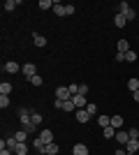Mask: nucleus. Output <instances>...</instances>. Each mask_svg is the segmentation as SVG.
Masks as SVG:
<instances>
[{
    "label": "nucleus",
    "mask_w": 139,
    "mask_h": 155,
    "mask_svg": "<svg viewBox=\"0 0 139 155\" xmlns=\"http://www.w3.org/2000/svg\"><path fill=\"white\" fill-rule=\"evenodd\" d=\"M116 132H118V130H114L111 125H109V127H104V130H102V134H104V139H114V137H116Z\"/></svg>",
    "instance_id": "nucleus-20"
},
{
    "label": "nucleus",
    "mask_w": 139,
    "mask_h": 155,
    "mask_svg": "<svg viewBox=\"0 0 139 155\" xmlns=\"http://www.w3.org/2000/svg\"><path fill=\"white\" fill-rule=\"evenodd\" d=\"M116 141L118 143H127L130 141V132H127V130H118V132H116Z\"/></svg>",
    "instance_id": "nucleus-5"
},
{
    "label": "nucleus",
    "mask_w": 139,
    "mask_h": 155,
    "mask_svg": "<svg viewBox=\"0 0 139 155\" xmlns=\"http://www.w3.org/2000/svg\"><path fill=\"white\" fill-rule=\"evenodd\" d=\"M125 63H137V51H132V49H130V51L125 53Z\"/></svg>",
    "instance_id": "nucleus-25"
},
{
    "label": "nucleus",
    "mask_w": 139,
    "mask_h": 155,
    "mask_svg": "<svg viewBox=\"0 0 139 155\" xmlns=\"http://www.w3.org/2000/svg\"><path fill=\"white\" fill-rule=\"evenodd\" d=\"M26 137H28V132H26V130H21V132H16V134H14V139H16L19 143H26Z\"/></svg>",
    "instance_id": "nucleus-24"
},
{
    "label": "nucleus",
    "mask_w": 139,
    "mask_h": 155,
    "mask_svg": "<svg viewBox=\"0 0 139 155\" xmlns=\"http://www.w3.org/2000/svg\"><path fill=\"white\" fill-rule=\"evenodd\" d=\"M9 107V95H0V109H7Z\"/></svg>",
    "instance_id": "nucleus-29"
},
{
    "label": "nucleus",
    "mask_w": 139,
    "mask_h": 155,
    "mask_svg": "<svg viewBox=\"0 0 139 155\" xmlns=\"http://www.w3.org/2000/svg\"><path fill=\"white\" fill-rule=\"evenodd\" d=\"M127 88H130L132 93H137L139 91V79H130V81H127Z\"/></svg>",
    "instance_id": "nucleus-26"
},
{
    "label": "nucleus",
    "mask_w": 139,
    "mask_h": 155,
    "mask_svg": "<svg viewBox=\"0 0 139 155\" xmlns=\"http://www.w3.org/2000/svg\"><path fill=\"white\" fill-rule=\"evenodd\" d=\"M86 111L91 114V116H95V114H98V107H95V104H88V107H86Z\"/></svg>",
    "instance_id": "nucleus-35"
},
{
    "label": "nucleus",
    "mask_w": 139,
    "mask_h": 155,
    "mask_svg": "<svg viewBox=\"0 0 139 155\" xmlns=\"http://www.w3.org/2000/svg\"><path fill=\"white\" fill-rule=\"evenodd\" d=\"M134 102H139V91H137V93H134Z\"/></svg>",
    "instance_id": "nucleus-41"
},
{
    "label": "nucleus",
    "mask_w": 139,
    "mask_h": 155,
    "mask_svg": "<svg viewBox=\"0 0 139 155\" xmlns=\"http://www.w3.org/2000/svg\"><path fill=\"white\" fill-rule=\"evenodd\" d=\"M56 100H60V102L72 100V93H70V88H67V86H58V88H56Z\"/></svg>",
    "instance_id": "nucleus-1"
},
{
    "label": "nucleus",
    "mask_w": 139,
    "mask_h": 155,
    "mask_svg": "<svg viewBox=\"0 0 139 155\" xmlns=\"http://www.w3.org/2000/svg\"><path fill=\"white\" fill-rule=\"evenodd\" d=\"M125 150H127L130 155H134V153L139 150V139H130V141L125 143Z\"/></svg>",
    "instance_id": "nucleus-4"
},
{
    "label": "nucleus",
    "mask_w": 139,
    "mask_h": 155,
    "mask_svg": "<svg viewBox=\"0 0 139 155\" xmlns=\"http://www.w3.org/2000/svg\"><path fill=\"white\" fill-rule=\"evenodd\" d=\"M33 146H35V148H37V150H40L42 155H46V143L42 141L40 137H35V139H33Z\"/></svg>",
    "instance_id": "nucleus-13"
},
{
    "label": "nucleus",
    "mask_w": 139,
    "mask_h": 155,
    "mask_svg": "<svg viewBox=\"0 0 139 155\" xmlns=\"http://www.w3.org/2000/svg\"><path fill=\"white\" fill-rule=\"evenodd\" d=\"M16 146H19V141H16V139H14V134H12V137H7V139H5V148L14 150V148H16Z\"/></svg>",
    "instance_id": "nucleus-16"
},
{
    "label": "nucleus",
    "mask_w": 139,
    "mask_h": 155,
    "mask_svg": "<svg viewBox=\"0 0 139 155\" xmlns=\"http://www.w3.org/2000/svg\"><path fill=\"white\" fill-rule=\"evenodd\" d=\"M30 120H33L35 125H40V123H42V114H37V111H33V116H30Z\"/></svg>",
    "instance_id": "nucleus-31"
},
{
    "label": "nucleus",
    "mask_w": 139,
    "mask_h": 155,
    "mask_svg": "<svg viewBox=\"0 0 139 155\" xmlns=\"http://www.w3.org/2000/svg\"><path fill=\"white\" fill-rule=\"evenodd\" d=\"M0 155H14V150H9V148H5V150H0Z\"/></svg>",
    "instance_id": "nucleus-39"
},
{
    "label": "nucleus",
    "mask_w": 139,
    "mask_h": 155,
    "mask_svg": "<svg viewBox=\"0 0 139 155\" xmlns=\"http://www.w3.org/2000/svg\"><path fill=\"white\" fill-rule=\"evenodd\" d=\"M111 127L114 130H121V127H123V116H111Z\"/></svg>",
    "instance_id": "nucleus-17"
},
{
    "label": "nucleus",
    "mask_w": 139,
    "mask_h": 155,
    "mask_svg": "<svg viewBox=\"0 0 139 155\" xmlns=\"http://www.w3.org/2000/svg\"><path fill=\"white\" fill-rule=\"evenodd\" d=\"M53 12H56V16H67V7L56 2V5H53Z\"/></svg>",
    "instance_id": "nucleus-15"
},
{
    "label": "nucleus",
    "mask_w": 139,
    "mask_h": 155,
    "mask_svg": "<svg viewBox=\"0 0 139 155\" xmlns=\"http://www.w3.org/2000/svg\"><path fill=\"white\" fill-rule=\"evenodd\" d=\"M67 88H70V93H72V95H79V84H70Z\"/></svg>",
    "instance_id": "nucleus-33"
},
{
    "label": "nucleus",
    "mask_w": 139,
    "mask_h": 155,
    "mask_svg": "<svg viewBox=\"0 0 139 155\" xmlns=\"http://www.w3.org/2000/svg\"><path fill=\"white\" fill-rule=\"evenodd\" d=\"M127 132H130V139H139V130H137V127L127 130Z\"/></svg>",
    "instance_id": "nucleus-36"
},
{
    "label": "nucleus",
    "mask_w": 139,
    "mask_h": 155,
    "mask_svg": "<svg viewBox=\"0 0 139 155\" xmlns=\"http://www.w3.org/2000/svg\"><path fill=\"white\" fill-rule=\"evenodd\" d=\"M30 84H33V86H42L44 81H42V77H40V74H35V77L30 79Z\"/></svg>",
    "instance_id": "nucleus-32"
},
{
    "label": "nucleus",
    "mask_w": 139,
    "mask_h": 155,
    "mask_svg": "<svg viewBox=\"0 0 139 155\" xmlns=\"http://www.w3.org/2000/svg\"><path fill=\"white\" fill-rule=\"evenodd\" d=\"M23 130H26L28 134H35V132H37V125H35L33 120H28V123H23Z\"/></svg>",
    "instance_id": "nucleus-21"
},
{
    "label": "nucleus",
    "mask_w": 139,
    "mask_h": 155,
    "mask_svg": "<svg viewBox=\"0 0 139 155\" xmlns=\"http://www.w3.org/2000/svg\"><path fill=\"white\" fill-rule=\"evenodd\" d=\"M58 153V146H56V143H49V146H46V155H56Z\"/></svg>",
    "instance_id": "nucleus-30"
},
{
    "label": "nucleus",
    "mask_w": 139,
    "mask_h": 155,
    "mask_svg": "<svg viewBox=\"0 0 139 155\" xmlns=\"http://www.w3.org/2000/svg\"><path fill=\"white\" fill-rule=\"evenodd\" d=\"M53 5H56L53 0H40V7H42V9H53Z\"/></svg>",
    "instance_id": "nucleus-28"
},
{
    "label": "nucleus",
    "mask_w": 139,
    "mask_h": 155,
    "mask_svg": "<svg viewBox=\"0 0 139 155\" xmlns=\"http://www.w3.org/2000/svg\"><path fill=\"white\" fill-rule=\"evenodd\" d=\"M19 70H21V65H19V63H14V60L5 63V72H7V74H16Z\"/></svg>",
    "instance_id": "nucleus-8"
},
{
    "label": "nucleus",
    "mask_w": 139,
    "mask_h": 155,
    "mask_svg": "<svg viewBox=\"0 0 139 155\" xmlns=\"http://www.w3.org/2000/svg\"><path fill=\"white\" fill-rule=\"evenodd\" d=\"M91 114H88L86 109H77V120H79V123H88V120H91Z\"/></svg>",
    "instance_id": "nucleus-6"
},
{
    "label": "nucleus",
    "mask_w": 139,
    "mask_h": 155,
    "mask_svg": "<svg viewBox=\"0 0 139 155\" xmlns=\"http://www.w3.org/2000/svg\"><path fill=\"white\" fill-rule=\"evenodd\" d=\"M40 139L49 146V143H53V132H51V130H42V132H40Z\"/></svg>",
    "instance_id": "nucleus-7"
},
{
    "label": "nucleus",
    "mask_w": 139,
    "mask_h": 155,
    "mask_svg": "<svg viewBox=\"0 0 139 155\" xmlns=\"http://www.w3.org/2000/svg\"><path fill=\"white\" fill-rule=\"evenodd\" d=\"M116 155H127V150L125 148H118V150H116Z\"/></svg>",
    "instance_id": "nucleus-40"
},
{
    "label": "nucleus",
    "mask_w": 139,
    "mask_h": 155,
    "mask_svg": "<svg viewBox=\"0 0 139 155\" xmlns=\"http://www.w3.org/2000/svg\"><path fill=\"white\" fill-rule=\"evenodd\" d=\"M98 123H100V127H102V130L109 127V125H111V116H100V118H98Z\"/></svg>",
    "instance_id": "nucleus-19"
},
{
    "label": "nucleus",
    "mask_w": 139,
    "mask_h": 155,
    "mask_svg": "<svg viewBox=\"0 0 139 155\" xmlns=\"http://www.w3.org/2000/svg\"><path fill=\"white\" fill-rule=\"evenodd\" d=\"M9 93H12V84H9V81H2V84H0V95H9Z\"/></svg>",
    "instance_id": "nucleus-18"
},
{
    "label": "nucleus",
    "mask_w": 139,
    "mask_h": 155,
    "mask_svg": "<svg viewBox=\"0 0 139 155\" xmlns=\"http://www.w3.org/2000/svg\"><path fill=\"white\" fill-rule=\"evenodd\" d=\"M60 109H63V111H74V109H77V107H74V102H72V100H65Z\"/></svg>",
    "instance_id": "nucleus-27"
},
{
    "label": "nucleus",
    "mask_w": 139,
    "mask_h": 155,
    "mask_svg": "<svg viewBox=\"0 0 139 155\" xmlns=\"http://www.w3.org/2000/svg\"><path fill=\"white\" fill-rule=\"evenodd\" d=\"M30 116H33V111L23 107V109L19 111V120H21V125H23V123H28V120H30Z\"/></svg>",
    "instance_id": "nucleus-11"
},
{
    "label": "nucleus",
    "mask_w": 139,
    "mask_h": 155,
    "mask_svg": "<svg viewBox=\"0 0 139 155\" xmlns=\"http://www.w3.org/2000/svg\"><path fill=\"white\" fill-rule=\"evenodd\" d=\"M35 74H37V65H35V63H23V77L33 79Z\"/></svg>",
    "instance_id": "nucleus-2"
},
{
    "label": "nucleus",
    "mask_w": 139,
    "mask_h": 155,
    "mask_svg": "<svg viewBox=\"0 0 139 155\" xmlns=\"http://www.w3.org/2000/svg\"><path fill=\"white\" fill-rule=\"evenodd\" d=\"M33 42H35V46H40V49H44V46H46V37H44V35H40V32H33Z\"/></svg>",
    "instance_id": "nucleus-9"
},
{
    "label": "nucleus",
    "mask_w": 139,
    "mask_h": 155,
    "mask_svg": "<svg viewBox=\"0 0 139 155\" xmlns=\"http://www.w3.org/2000/svg\"><path fill=\"white\" fill-rule=\"evenodd\" d=\"M72 102H74L77 109H86V107H88V100L84 95H72Z\"/></svg>",
    "instance_id": "nucleus-3"
},
{
    "label": "nucleus",
    "mask_w": 139,
    "mask_h": 155,
    "mask_svg": "<svg viewBox=\"0 0 139 155\" xmlns=\"http://www.w3.org/2000/svg\"><path fill=\"white\" fill-rule=\"evenodd\" d=\"M79 95H84V97L88 95V86L86 84H79Z\"/></svg>",
    "instance_id": "nucleus-34"
},
{
    "label": "nucleus",
    "mask_w": 139,
    "mask_h": 155,
    "mask_svg": "<svg viewBox=\"0 0 139 155\" xmlns=\"http://www.w3.org/2000/svg\"><path fill=\"white\" fill-rule=\"evenodd\" d=\"M116 49H118V53H127L130 51V42H127V39H118V42H116Z\"/></svg>",
    "instance_id": "nucleus-12"
},
{
    "label": "nucleus",
    "mask_w": 139,
    "mask_h": 155,
    "mask_svg": "<svg viewBox=\"0 0 139 155\" xmlns=\"http://www.w3.org/2000/svg\"><path fill=\"white\" fill-rule=\"evenodd\" d=\"M116 63H125V53H116Z\"/></svg>",
    "instance_id": "nucleus-37"
},
{
    "label": "nucleus",
    "mask_w": 139,
    "mask_h": 155,
    "mask_svg": "<svg viewBox=\"0 0 139 155\" xmlns=\"http://www.w3.org/2000/svg\"><path fill=\"white\" fill-rule=\"evenodd\" d=\"M16 5H19V0H7L2 7H5V12H12V9H16Z\"/></svg>",
    "instance_id": "nucleus-23"
},
{
    "label": "nucleus",
    "mask_w": 139,
    "mask_h": 155,
    "mask_svg": "<svg viewBox=\"0 0 139 155\" xmlns=\"http://www.w3.org/2000/svg\"><path fill=\"white\" fill-rule=\"evenodd\" d=\"M72 155H88V146H86V143H74Z\"/></svg>",
    "instance_id": "nucleus-10"
},
{
    "label": "nucleus",
    "mask_w": 139,
    "mask_h": 155,
    "mask_svg": "<svg viewBox=\"0 0 139 155\" xmlns=\"http://www.w3.org/2000/svg\"><path fill=\"white\" fill-rule=\"evenodd\" d=\"M114 23H116V28H125L127 19H125V16H123L121 12H116V16H114Z\"/></svg>",
    "instance_id": "nucleus-14"
},
{
    "label": "nucleus",
    "mask_w": 139,
    "mask_h": 155,
    "mask_svg": "<svg viewBox=\"0 0 139 155\" xmlns=\"http://www.w3.org/2000/svg\"><path fill=\"white\" fill-rule=\"evenodd\" d=\"M65 7H67V16H70V14H74V9H77L74 5H65Z\"/></svg>",
    "instance_id": "nucleus-38"
},
{
    "label": "nucleus",
    "mask_w": 139,
    "mask_h": 155,
    "mask_svg": "<svg viewBox=\"0 0 139 155\" xmlns=\"http://www.w3.org/2000/svg\"><path fill=\"white\" fill-rule=\"evenodd\" d=\"M127 155H130V153H127Z\"/></svg>",
    "instance_id": "nucleus-42"
},
{
    "label": "nucleus",
    "mask_w": 139,
    "mask_h": 155,
    "mask_svg": "<svg viewBox=\"0 0 139 155\" xmlns=\"http://www.w3.org/2000/svg\"><path fill=\"white\" fill-rule=\"evenodd\" d=\"M14 155H28V146L26 143H19V146L14 148Z\"/></svg>",
    "instance_id": "nucleus-22"
}]
</instances>
